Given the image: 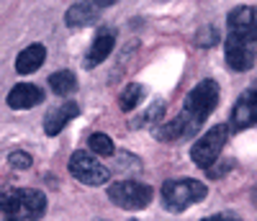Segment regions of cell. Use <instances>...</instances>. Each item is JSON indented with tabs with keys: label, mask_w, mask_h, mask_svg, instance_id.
I'll return each mask as SVG.
<instances>
[{
	"label": "cell",
	"mask_w": 257,
	"mask_h": 221,
	"mask_svg": "<svg viewBox=\"0 0 257 221\" xmlns=\"http://www.w3.org/2000/svg\"><path fill=\"white\" fill-rule=\"evenodd\" d=\"M216 103H219L216 80H201L188 93V98L183 103V114L175 121H170V124L157 129V139H162V142L188 139L190 134H196V131L203 126V121L211 116V111L216 108Z\"/></svg>",
	"instance_id": "1"
},
{
	"label": "cell",
	"mask_w": 257,
	"mask_h": 221,
	"mask_svg": "<svg viewBox=\"0 0 257 221\" xmlns=\"http://www.w3.org/2000/svg\"><path fill=\"white\" fill-rule=\"evenodd\" d=\"M0 211L8 221H39L47 211V195L34 188L0 190Z\"/></svg>",
	"instance_id": "2"
},
{
	"label": "cell",
	"mask_w": 257,
	"mask_h": 221,
	"mask_svg": "<svg viewBox=\"0 0 257 221\" xmlns=\"http://www.w3.org/2000/svg\"><path fill=\"white\" fill-rule=\"evenodd\" d=\"M206 185L201 183V180H167L165 185H162V203H165V208L167 211H175V213H180V211H185L188 206H193V203H201L203 198H206Z\"/></svg>",
	"instance_id": "3"
},
{
	"label": "cell",
	"mask_w": 257,
	"mask_h": 221,
	"mask_svg": "<svg viewBox=\"0 0 257 221\" xmlns=\"http://www.w3.org/2000/svg\"><path fill=\"white\" fill-rule=\"evenodd\" d=\"M226 134H229L226 124H216L213 129H208L206 134L193 144V149H190L193 162H196L198 167H203V170H208L211 165H216L219 157H221V149L226 144Z\"/></svg>",
	"instance_id": "4"
},
{
	"label": "cell",
	"mask_w": 257,
	"mask_h": 221,
	"mask_svg": "<svg viewBox=\"0 0 257 221\" xmlns=\"http://www.w3.org/2000/svg\"><path fill=\"white\" fill-rule=\"evenodd\" d=\"M155 190L144 185V183H137V180H118L108 188V198L111 203L118 206V208H126V211H139V208H147L149 201H152Z\"/></svg>",
	"instance_id": "5"
},
{
	"label": "cell",
	"mask_w": 257,
	"mask_h": 221,
	"mask_svg": "<svg viewBox=\"0 0 257 221\" xmlns=\"http://www.w3.org/2000/svg\"><path fill=\"white\" fill-rule=\"evenodd\" d=\"M67 167L72 172V178L85 183V185H103V183L111 180V170L103 162H98V157H93L88 152H75L67 162Z\"/></svg>",
	"instance_id": "6"
},
{
	"label": "cell",
	"mask_w": 257,
	"mask_h": 221,
	"mask_svg": "<svg viewBox=\"0 0 257 221\" xmlns=\"http://www.w3.org/2000/svg\"><path fill=\"white\" fill-rule=\"evenodd\" d=\"M224 57H226V64L231 70H237V72H247L252 64H254V44L247 41V39H239V36H234L229 34L226 41H224Z\"/></svg>",
	"instance_id": "7"
},
{
	"label": "cell",
	"mask_w": 257,
	"mask_h": 221,
	"mask_svg": "<svg viewBox=\"0 0 257 221\" xmlns=\"http://www.w3.org/2000/svg\"><path fill=\"white\" fill-rule=\"evenodd\" d=\"M226 26H229V34L239 36V39H247V41H257V8L254 6H239L234 8L226 18Z\"/></svg>",
	"instance_id": "8"
},
{
	"label": "cell",
	"mask_w": 257,
	"mask_h": 221,
	"mask_svg": "<svg viewBox=\"0 0 257 221\" xmlns=\"http://www.w3.org/2000/svg\"><path fill=\"white\" fill-rule=\"evenodd\" d=\"M108 6H113L111 0H105V3H75V6H70L64 21H67V26H72V29L90 26V24H95V21H98L100 8H108Z\"/></svg>",
	"instance_id": "9"
},
{
	"label": "cell",
	"mask_w": 257,
	"mask_h": 221,
	"mask_svg": "<svg viewBox=\"0 0 257 221\" xmlns=\"http://www.w3.org/2000/svg\"><path fill=\"white\" fill-rule=\"evenodd\" d=\"M44 100V93H41L39 85H31V82H21L16 85L13 90L8 93V105L13 111H26V108H34Z\"/></svg>",
	"instance_id": "10"
},
{
	"label": "cell",
	"mask_w": 257,
	"mask_h": 221,
	"mask_svg": "<svg viewBox=\"0 0 257 221\" xmlns=\"http://www.w3.org/2000/svg\"><path fill=\"white\" fill-rule=\"evenodd\" d=\"M113 44H116V36L111 29H100L98 36L93 39L90 49H88V57H85V67H98L100 62L108 59V54L113 52Z\"/></svg>",
	"instance_id": "11"
},
{
	"label": "cell",
	"mask_w": 257,
	"mask_h": 221,
	"mask_svg": "<svg viewBox=\"0 0 257 221\" xmlns=\"http://www.w3.org/2000/svg\"><path fill=\"white\" fill-rule=\"evenodd\" d=\"M77 114H80L77 103L67 100L64 105H59V108H54V111H49V114H47V119H44V131H47L49 137H57L59 131H62L64 126H67Z\"/></svg>",
	"instance_id": "12"
},
{
	"label": "cell",
	"mask_w": 257,
	"mask_h": 221,
	"mask_svg": "<svg viewBox=\"0 0 257 221\" xmlns=\"http://www.w3.org/2000/svg\"><path fill=\"white\" fill-rule=\"evenodd\" d=\"M44 59H47L44 44H31V47H26L16 57V72L18 75H31V72H36L41 64H44Z\"/></svg>",
	"instance_id": "13"
},
{
	"label": "cell",
	"mask_w": 257,
	"mask_h": 221,
	"mask_svg": "<svg viewBox=\"0 0 257 221\" xmlns=\"http://www.w3.org/2000/svg\"><path fill=\"white\" fill-rule=\"evenodd\" d=\"M254 124H257V105L242 95L237 100V105H234V111H231V126L237 131H242V129H249Z\"/></svg>",
	"instance_id": "14"
},
{
	"label": "cell",
	"mask_w": 257,
	"mask_h": 221,
	"mask_svg": "<svg viewBox=\"0 0 257 221\" xmlns=\"http://www.w3.org/2000/svg\"><path fill=\"white\" fill-rule=\"evenodd\" d=\"M49 85H52V90L57 95H70V93H75V87H77V77L70 70H59V72H54L49 77Z\"/></svg>",
	"instance_id": "15"
},
{
	"label": "cell",
	"mask_w": 257,
	"mask_h": 221,
	"mask_svg": "<svg viewBox=\"0 0 257 221\" xmlns=\"http://www.w3.org/2000/svg\"><path fill=\"white\" fill-rule=\"evenodd\" d=\"M142 98H144V87L139 82H132V85H126L123 90L118 93V108L128 114V111H134L142 103Z\"/></svg>",
	"instance_id": "16"
},
{
	"label": "cell",
	"mask_w": 257,
	"mask_h": 221,
	"mask_svg": "<svg viewBox=\"0 0 257 221\" xmlns=\"http://www.w3.org/2000/svg\"><path fill=\"white\" fill-rule=\"evenodd\" d=\"M88 147H90L93 154H98V157H113V142H111V137L100 134V131H95L88 139Z\"/></svg>",
	"instance_id": "17"
},
{
	"label": "cell",
	"mask_w": 257,
	"mask_h": 221,
	"mask_svg": "<svg viewBox=\"0 0 257 221\" xmlns=\"http://www.w3.org/2000/svg\"><path fill=\"white\" fill-rule=\"evenodd\" d=\"M8 162H11V167H16V170H29V167H31V154H29V152H11Z\"/></svg>",
	"instance_id": "18"
},
{
	"label": "cell",
	"mask_w": 257,
	"mask_h": 221,
	"mask_svg": "<svg viewBox=\"0 0 257 221\" xmlns=\"http://www.w3.org/2000/svg\"><path fill=\"white\" fill-rule=\"evenodd\" d=\"M162 111H165V103H155L152 108H149V111H147V116H144V119L139 121V126H147L149 121H155L157 116H162Z\"/></svg>",
	"instance_id": "19"
},
{
	"label": "cell",
	"mask_w": 257,
	"mask_h": 221,
	"mask_svg": "<svg viewBox=\"0 0 257 221\" xmlns=\"http://www.w3.org/2000/svg\"><path fill=\"white\" fill-rule=\"evenodd\" d=\"M244 98H247V100H252V103L257 105V80H254V82L249 85V90L244 93Z\"/></svg>",
	"instance_id": "20"
},
{
	"label": "cell",
	"mask_w": 257,
	"mask_h": 221,
	"mask_svg": "<svg viewBox=\"0 0 257 221\" xmlns=\"http://www.w3.org/2000/svg\"><path fill=\"white\" fill-rule=\"evenodd\" d=\"M203 221H239V218H234V216H208V218H203Z\"/></svg>",
	"instance_id": "21"
},
{
	"label": "cell",
	"mask_w": 257,
	"mask_h": 221,
	"mask_svg": "<svg viewBox=\"0 0 257 221\" xmlns=\"http://www.w3.org/2000/svg\"><path fill=\"white\" fill-rule=\"evenodd\" d=\"M252 201H254V203H257V188H254V190H252Z\"/></svg>",
	"instance_id": "22"
}]
</instances>
